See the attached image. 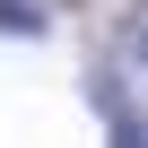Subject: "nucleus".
Returning <instances> with one entry per match:
<instances>
[{
	"mask_svg": "<svg viewBox=\"0 0 148 148\" xmlns=\"http://www.w3.org/2000/svg\"><path fill=\"white\" fill-rule=\"evenodd\" d=\"M113 148H148V122H139V113H122V105H113Z\"/></svg>",
	"mask_w": 148,
	"mask_h": 148,
	"instance_id": "obj_3",
	"label": "nucleus"
},
{
	"mask_svg": "<svg viewBox=\"0 0 148 148\" xmlns=\"http://www.w3.org/2000/svg\"><path fill=\"white\" fill-rule=\"evenodd\" d=\"M122 52H131V61H148V0L122 18Z\"/></svg>",
	"mask_w": 148,
	"mask_h": 148,
	"instance_id": "obj_2",
	"label": "nucleus"
},
{
	"mask_svg": "<svg viewBox=\"0 0 148 148\" xmlns=\"http://www.w3.org/2000/svg\"><path fill=\"white\" fill-rule=\"evenodd\" d=\"M0 35H44V0H0Z\"/></svg>",
	"mask_w": 148,
	"mask_h": 148,
	"instance_id": "obj_1",
	"label": "nucleus"
}]
</instances>
